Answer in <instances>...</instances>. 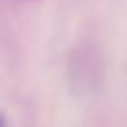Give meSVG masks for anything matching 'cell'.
<instances>
[{
  "label": "cell",
  "instance_id": "6da1fadb",
  "mask_svg": "<svg viewBox=\"0 0 127 127\" xmlns=\"http://www.w3.org/2000/svg\"><path fill=\"white\" fill-rule=\"evenodd\" d=\"M100 59L90 48H79L71 55L68 60V75L71 85L78 90L90 92L98 85V78L101 74Z\"/></svg>",
  "mask_w": 127,
  "mask_h": 127
},
{
  "label": "cell",
  "instance_id": "7a4b0ae2",
  "mask_svg": "<svg viewBox=\"0 0 127 127\" xmlns=\"http://www.w3.org/2000/svg\"><path fill=\"white\" fill-rule=\"evenodd\" d=\"M3 124H6V118L3 113H0V126H3Z\"/></svg>",
  "mask_w": 127,
  "mask_h": 127
}]
</instances>
